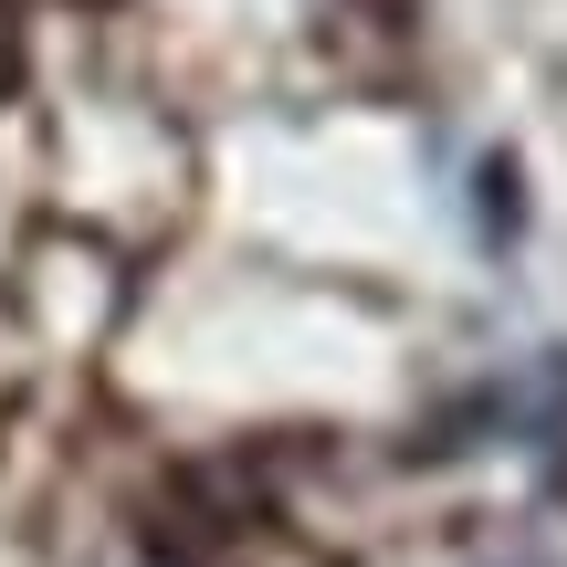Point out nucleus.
<instances>
[{"instance_id":"1","label":"nucleus","mask_w":567,"mask_h":567,"mask_svg":"<svg viewBox=\"0 0 567 567\" xmlns=\"http://www.w3.org/2000/svg\"><path fill=\"white\" fill-rule=\"evenodd\" d=\"M484 231L515 243V158H484Z\"/></svg>"},{"instance_id":"2","label":"nucleus","mask_w":567,"mask_h":567,"mask_svg":"<svg viewBox=\"0 0 567 567\" xmlns=\"http://www.w3.org/2000/svg\"><path fill=\"white\" fill-rule=\"evenodd\" d=\"M21 74V42H11V11H0V84Z\"/></svg>"}]
</instances>
